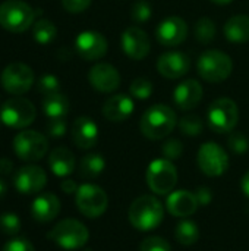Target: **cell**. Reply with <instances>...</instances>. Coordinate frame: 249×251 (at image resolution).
<instances>
[{
	"label": "cell",
	"mask_w": 249,
	"mask_h": 251,
	"mask_svg": "<svg viewBox=\"0 0 249 251\" xmlns=\"http://www.w3.org/2000/svg\"><path fill=\"white\" fill-rule=\"evenodd\" d=\"M198 200L195 193H189L186 190H178L169 194L166 200V207L170 215L176 218H188L194 215L198 209Z\"/></svg>",
	"instance_id": "19"
},
{
	"label": "cell",
	"mask_w": 249,
	"mask_h": 251,
	"mask_svg": "<svg viewBox=\"0 0 249 251\" xmlns=\"http://www.w3.org/2000/svg\"><path fill=\"white\" fill-rule=\"evenodd\" d=\"M197 69L204 81L219 84L230 76L233 62L229 54L220 50H207L200 56Z\"/></svg>",
	"instance_id": "3"
},
{
	"label": "cell",
	"mask_w": 249,
	"mask_h": 251,
	"mask_svg": "<svg viewBox=\"0 0 249 251\" xmlns=\"http://www.w3.org/2000/svg\"><path fill=\"white\" fill-rule=\"evenodd\" d=\"M13 150L19 159L25 162H37L45 156L48 150V141L43 134L25 129L15 137Z\"/></svg>",
	"instance_id": "9"
},
{
	"label": "cell",
	"mask_w": 249,
	"mask_h": 251,
	"mask_svg": "<svg viewBox=\"0 0 249 251\" xmlns=\"http://www.w3.org/2000/svg\"><path fill=\"white\" fill-rule=\"evenodd\" d=\"M178 118L173 109L166 104H154L145 110L141 118V132L148 140H163L176 126Z\"/></svg>",
	"instance_id": "1"
},
{
	"label": "cell",
	"mask_w": 249,
	"mask_h": 251,
	"mask_svg": "<svg viewBox=\"0 0 249 251\" xmlns=\"http://www.w3.org/2000/svg\"><path fill=\"white\" fill-rule=\"evenodd\" d=\"M48 165L56 176H68L75 169V156L66 147H57L50 153Z\"/></svg>",
	"instance_id": "24"
},
{
	"label": "cell",
	"mask_w": 249,
	"mask_h": 251,
	"mask_svg": "<svg viewBox=\"0 0 249 251\" xmlns=\"http://www.w3.org/2000/svg\"><path fill=\"white\" fill-rule=\"evenodd\" d=\"M1 251H35L34 246L23 237H16L7 241Z\"/></svg>",
	"instance_id": "39"
},
{
	"label": "cell",
	"mask_w": 249,
	"mask_h": 251,
	"mask_svg": "<svg viewBox=\"0 0 249 251\" xmlns=\"http://www.w3.org/2000/svg\"><path fill=\"white\" fill-rule=\"evenodd\" d=\"M242 191H244V194L249 197V171L244 175V178H242Z\"/></svg>",
	"instance_id": "45"
},
{
	"label": "cell",
	"mask_w": 249,
	"mask_h": 251,
	"mask_svg": "<svg viewBox=\"0 0 249 251\" xmlns=\"http://www.w3.org/2000/svg\"><path fill=\"white\" fill-rule=\"evenodd\" d=\"M32 84L34 72L28 65L22 62H13L7 65L1 72V85L9 94L22 96L32 87Z\"/></svg>",
	"instance_id": "11"
},
{
	"label": "cell",
	"mask_w": 249,
	"mask_h": 251,
	"mask_svg": "<svg viewBox=\"0 0 249 251\" xmlns=\"http://www.w3.org/2000/svg\"><path fill=\"white\" fill-rule=\"evenodd\" d=\"M208 125L219 134L230 132L235 129L239 119L238 104L230 99H217L213 101L207 112Z\"/></svg>",
	"instance_id": "7"
},
{
	"label": "cell",
	"mask_w": 249,
	"mask_h": 251,
	"mask_svg": "<svg viewBox=\"0 0 249 251\" xmlns=\"http://www.w3.org/2000/svg\"><path fill=\"white\" fill-rule=\"evenodd\" d=\"M139 251H172V247L161 237H150L141 243Z\"/></svg>",
	"instance_id": "35"
},
{
	"label": "cell",
	"mask_w": 249,
	"mask_h": 251,
	"mask_svg": "<svg viewBox=\"0 0 249 251\" xmlns=\"http://www.w3.org/2000/svg\"><path fill=\"white\" fill-rule=\"evenodd\" d=\"M164 216L163 204L154 196H141L129 207V222L138 231L157 228Z\"/></svg>",
	"instance_id": "2"
},
{
	"label": "cell",
	"mask_w": 249,
	"mask_h": 251,
	"mask_svg": "<svg viewBox=\"0 0 249 251\" xmlns=\"http://www.w3.org/2000/svg\"><path fill=\"white\" fill-rule=\"evenodd\" d=\"M186 35H188V25L179 16H169L163 19L156 31L157 41L166 47L182 44L186 40Z\"/></svg>",
	"instance_id": "15"
},
{
	"label": "cell",
	"mask_w": 249,
	"mask_h": 251,
	"mask_svg": "<svg viewBox=\"0 0 249 251\" xmlns=\"http://www.w3.org/2000/svg\"><path fill=\"white\" fill-rule=\"evenodd\" d=\"M216 37V24L210 18H201L195 24V38L200 43L208 44Z\"/></svg>",
	"instance_id": "30"
},
{
	"label": "cell",
	"mask_w": 249,
	"mask_h": 251,
	"mask_svg": "<svg viewBox=\"0 0 249 251\" xmlns=\"http://www.w3.org/2000/svg\"><path fill=\"white\" fill-rule=\"evenodd\" d=\"M179 128L182 131V134L189 135V137H197L198 134L203 132V121L197 116V115H189V116H183L179 121Z\"/></svg>",
	"instance_id": "31"
},
{
	"label": "cell",
	"mask_w": 249,
	"mask_h": 251,
	"mask_svg": "<svg viewBox=\"0 0 249 251\" xmlns=\"http://www.w3.org/2000/svg\"><path fill=\"white\" fill-rule=\"evenodd\" d=\"M213 3H217V4H229V3H232L233 0H211Z\"/></svg>",
	"instance_id": "47"
},
{
	"label": "cell",
	"mask_w": 249,
	"mask_h": 251,
	"mask_svg": "<svg viewBox=\"0 0 249 251\" xmlns=\"http://www.w3.org/2000/svg\"><path fill=\"white\" fill-rule=\"evenodd\" d=\"M47 132L53 138L63 137L65 132H66V122H65V119L63 118H60V119H50V122L47 125Z\"/></svg>",
	"instance_id": "40"
},
{
	"label": "cell",
	"mask_w": 249,
	"mask_h": 251,
	"mask_svg": "<svg viewBox=\"0 0 249 251\" xmlns=\"http://www.w3.org/2000/svg\"><path fill=\"white\" fill-rule=\"evenodd\" d=\"M37 88L43 96H47V94L60 91V82L54 75H44L40 78Z\"/></svg>",
	"instance_id": "36"
},
{
	"label": "cell",
	"mask_w": 249,
	"mask_h": 251,
	"mask_svg": "<svg viewBox=\"0 0 249 251\" xmlns=\"http://www.w3.org/2000/svg\"><path fill=\"white\" fill-rule=\"evenodd\" d=\"M195 197H197L200 206H207V204H210V201L213 199V194H211V191L207 187H201V188L197 190Z\"/></svg>",
	"instance_id": "42"
},
{
	"label": "cell",
	"mask_w": 249,
	"mask_h": 251,
	"mask_svg": "<svg viewBox=\"0 0 249 251\" xmlns=\"http://www.w3.org/2000/svg\"><path fill=\"white\" fill-rule=\"evenodd\" d=\"M198 166L207 176H220L229 168L227 153L216 143H205L198 151Z\"/></svg>",
	"instance_id": "12"
},
{
	"label": "cell",
	"mask_w": 249,
	"mask_h": 251,
	"mask_svg": "<svg viewBox=\"0 0 249 251\" xmlns=\"http://www.w3.org/2000/svg\"><path fill=\"white\" fill-rule=\"evenodd\" d=\"M135 104L132 97L126 94H113L103 106V116L112 122L126 121L134 113Z\"/></svg>",
	"instance_id": "22"
},
{
	"label": "cell",
	"mask_w": 249,
	"mask_h": 251,
	"mask_svg": "<svg viewBox=\"0 0 249 251\" xmlns=\"http://www.w3.org/2000/svg\"><path fill=\"white\" fill-rule=\"evenodd\" d=\"M21 229V219L15 213L0 215V232L6 235H16Z\"/></svg>",
	"instance_id": "33"
},
{
	"label": "cell",
	"mask_w": 249,
	"mask_h": 251,
	"mask_svg": "<svg viewBox=\"0 0 249 251\" xmlns=\"http://www.w3.org/2000/svg\"><path fill=\"white\" fill-rule=\"evenodd\" d=\"M48 238L62 249L76 250L87 244L90 238V232L84 224L75 219L60 221L50 232Z\"/></svg>",
	"instance_id": "6"
},
{
	"label": "cell",
	"mask_w": 249,
	"mask_h": 251,
	"mask_svg": "<svg viewBox=\"0 0 249 251\" xmlns=\"http://www.w3.org/2000/svg\"><path fill=\"white\" fill-rule=\"evenodd\" d=\"M60 188H62V191L66 193V194H76V191H78L79 187H78L73 181L66 179V181H63V182L60 184Z\"/></svg>",
	"instance_id": "43"
},
{
	"label": "cell",
	"mask_w": 249,
	"mask_h": 251,
	"mask_svg": "<svg viewBox=\"0 0 249 251\" xmlns=\"http://www.w3.org/2000/svg\"><path fill=\"white\" fill-rule=\"evenodd\" d=\"M41 106H43V112L50 119L65 118L68 115V112H69V100L60 91L43 96Z\"/></svg>",
	"instance_id": "25"
},
{
	"label": "cell",
	"mask_w": 249,
	"mask_h": 251,
	"mask_svg": "<svg viewBox=\"0 0 249 251\" xmlns=\"http://www.w3.org/2000/svg\"><path fill=\"white\" fill-rule=\"evenodd\" d=\"M75 49L78 54L85 60H98L101 59L109 49V43L101 32L97 31H84L75 40Z\"/></svg>",
	"instance_id": "13"
},
{
	"label": "cell",
	"mask_w": 249,
	"mask_h": 251,
	"mask_svg": "<svg viewBox=\"0 0 249 251\" xmlns=\"http://www.w3.org/2000/svg\"><path fill=\"white\" fill-rule=\"evenodd\" d=\"M60 212V200L53 193H44L34 199L31 204V215L37 222L45 224L57 218Z\"/></svg>",
	"instance_id": "23"
},
{
	"label": "cell",
	"mask_w": 249,
	"mask_h": 251,
	"mask_svg": "<svg viewBox=\"0 0 249 251\" xmlns=\"http://www.w3.org/2000/svg\"><path fill=\"white\" fill-rule=\"evenodd\" d=\"M131 18L136 22V24H142L147 22L151 18V6L147 0H138L132 4L131 9Z\"/></svg>",
	"instance_id": "34"
},
{
	"label": "cell",
	"mask_w": 249,
	"mask_h": 251,
	"mask_svg": "<svg viewBox=\"0 0 249 251\" xmlns=\"http://www.w3.org/2000/svg\"><path fill=\"white\" fill-rule=\"evenodd\" d=\"M201 99L203 87L197 79H185L173 91V101L181 110H189L197 107Z\"/></svg>",
	"instance_id": "20"
},
{
	"label": "cell",
	"mask_w": 249,
	"mask_h": 251,
	"mask_svg": "<svg viewBox=\"0 0 249 251\" xmlns=\"http://www.w3.org/2000/svg\"><path fill=\"white\" fill-rule=\"evenodd\" d=\"M75 201L78 210L90 219L101 216L109 206V199L104 190L92 184L81 185L76 191Z\"/></svg>",
	"instance_id": "10"
},
{
	"label": "cell",
	"mask_w": 249,
	"mask_h": 251,
	"mask_svg": "<svg viewBox=\"0 0 249 251\" xmlns=\"http://www.w3.org/2000/svg\"><path fill=\"white\" fill-rule=\"evenodd\" d=\"M178 182L176 166L169 159H156L147 169V184L156 194H170Z\"/></svg>",
	"instance_id": "8"
},
{
	"label": "cell",
	"mask_w": 249,
	"mask_h": 251,
	"mask_svg": "<svg viewBox=\"0 0 249 251\" xmlns=\"http://www.w3.org/2000/svg\"><path fill=\"white\" fill-rule=\"evenodd\" d=\"M161 150H163V154H164L166 159L175 160V159H178V157L182 156V153H183V146H182L181 141L172 138V140H167V141L163 144V149H161Z\"/></svg>",
	"instance_id": "38"
},
{
	"label": "cell",
	"mask_w": 249,
	"mask_h": 251,
	"mask_svg": "<svg viewBox=\"0 0 249 251\" xmlns=\"http://www.w3.org/2000/svg\"><path fill=\"white\" fill-rule=\"evenodd\" d=\"M91 4V0H62V6L70 13H81Z\"/></svg>",
	"instance_id": "41"
},
{
	"label": "cell",
	"mask_w": 249,
	"mask_h": 251,
	"mask_svg": "<svg viewBox=\"0 0 249 251\" xmlns=\"http://www.w3.org/2000/svg\"><path fill=\"white\" fill-rule=\"evenodd\" d=\"M150 37L139 26H129L122 34V49L134 60H142L150 53Z\"/></svg>",
	"instance_id": "14"
},
{
	"label": "cell",
	"mask_w": 249,
	"mask_h": 251,
	"mask_svg": "<svg viewBox=\"0 0 249 251\" xmlns=\"http://www.w3.org/2000/svg\"><path fill=\"white\" fill-rule=\"evenodd\" d=\"M175 237L182 246H194L200 238L198 226L192 221H181L176 226Z\"/></svg>",
	"instance_id": "28"
},
{
	"label": "cell",
	"mask_w": 249,
	"mask_h": 251,
	"mask_svg": "<svg viewBox=\"0 0 249 251\" xmlns=\"http://www.w3.org/2000/svg\"><path fill=\"white\" fill-rule=\"evenodd\" d=\"M129 91H131V97L138 100H147L153 93V82L147 78H136L131 84Z\"/></svg>",
	"instance_id": "32"
},
{
	"label": "cell",
	"mask_w": 249,
	"mask_h": 251,
	"mask_svg": "<svg viewBox=\"0 0 249 251\" xmlns=\"http://www.w3.org/2000/svg\"><path fill=\"white\" fill-rule=\"evenodd\" d=\"M225 35L230 43L249 41V16L236 15L230 18L225 25Z\"/></svg>",
	"instance_id": "26"
},
{
	"label": "cell",
	"mask_w": 249,
	"mask_h": 251,
	"mask_svg": "<svg viewBox=\"0 0 249 251\" xmlns=\"http://www.w3.org/2000/svg\"><path fill=\"white\" fill-rule=\"evenodd\" d=\"M6 191H7V185L4 184V181H3V179H0V200L4 197Z\"/></svg>",
	"instance_id": "46"
},
{
	"label": "cell",
	"mask_w": 249,
	"mask_h": 251,
	"mask_svg": "<svg viewBox=\"0 0 249 251\" xmlns=\"http://www.w3.org/2000/svg\"><path fill=\"white\" fill-rule=\"evenodd\" d=\"M13 182H15V188L19 193H22L25 196L37 194V193H40L45 187L47 175H45V172L40 166L28 165V166L21 168L15 174Z\"/></svg>",
	"instance_id": "16"
},
{
	"label": "cell",
	"mask_w": 249,
	"mask_h": 251,
	"mask_svg": "<svg viewBox=\"0 0 249 251\" xmlns=\"http://www.w3.org/2000/svg\"><path fill=\"white\" fill-rule=\"evenodd\" d=\"M34 19V9L22 0H6L0 4V25L10 32H25Z\"/></svg>",
	"instance_id": "4"
},
{
	"label": "cell",
	"mask_w": 249,
	"mask_h": 251,
	"mask_svg": "<svg viewBox=\"0 0 249 251\" xmlns=\"http://www.w3.org/2000/svg\"><path fill=\"white\" fill-rule=\"evenodd\" d=\"M88 81L100 93H113L120 85V75L110 63H97L90 69Z\"/></svg>",
	"instance_id": "17"
},
{
	"label": "cell",
	"mask_w": 249,
	"mask_h": 251,
	"mask_svg": "<svg viewBox=\"0 0 249 251\" xmlns=\"http://www.w3.org/2000/svg\"><path fill=\"white\" fill-rule=\"evenodd\" d=\"M227 143H229L230 150L235 151V153H238V154H244V153L248 151L249 140L242 134V132H233V134L229 137Z\"/></svg>",
	"instance_id": "37"
},
{
	"label": "cell",
	"mask_w": 249,
	"mask_h": 251,
	"mask_svg": "<svg viewBox=\"0 0 249 251\" xmlns=\"http://www.w3.org/2000/svg\"><path fill=\"white\" fill-rule=\"evenodd\" d=\"M35 106L21 96H15L6 100L0 109L1 122L13 129H23L29 126L35 121Z\"/></svg>",
	"instance_id": "5"
},
{
	"label": "cell",
	"mask_w": 249,
	"mask_h": 251,
	"mask_svg": "<svg viewBox=\"0 0 249 251\" xmlns=\"http://www.w3.org/2000/svg\"><path fill=\"white\" fill-rule=\"evenodd\" d=\"M106 162L101 154L91 153L81 159L79 162V175L85 179H94L103 174Z\"/></svg>",
	"instance_id": "27"
},
{
	"label": "cell",
	"mask_w": 249,
	"mask_h": 251,
	"mask_svg": "<svg viewBox=\"0 0 249 251\" xmlns=\"http://www.w3.org/2000/svg\"><path fill=\"white\" fill-rule=\"evenodd\" d=\"M72 140L73 143L84 150L92 149L98 140V126L88 116H79L72 125Z\"/></svg>",
	"instance_id": "21"
},
{
	"label": "cell",
	"mask_w": 249,
	"mask_h": 251,
	"mask_svg": "<svg viewBox=\"0 0 249 251\" xmlns=\"http://www.w3.org/2000/svg\"><path fill=\"white\" fill-rule=\"evenodd\" d=\"M12 171H13V162L6 159V157H1L0 159V174L1 175H9Z\"/></svg>",
	"instance_id": "44"
},
{
	"label": "cell",
	"mask_w": 249,
	"mask_h": 251,
	"mask_svg": "<svg viewBox=\"0 0 249 251\" xmlns=\"http://www.w3.org/2000/svg\"><path fill=\"white\" fill-rule=\"evenodd\" d=\"M32 35L37 43L40 44H48L51 43L57 35L56 25L48 19H40L32 26Z\"/></svg>",
	"instance_id": "29"
},
{
	"label": "cell",
	"mask_w": 249,
	"mask_h": 251,
	"mask_svg": "<svg viewBox=\"0 0 249 251\" xmlns=\"http://www.w3.org/2000/svg\"><path fill=\"white\" fill-rule=\"evenodd\" d=\"M191 68L189 57L182 51H167L157 60V69L160 75L169 79H178L188 74Z\"/></svg>",
	"instance_id": "18"
}]
</instances>
